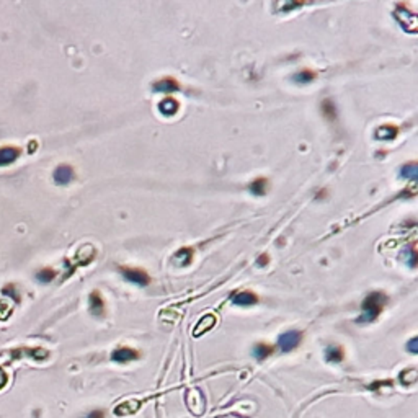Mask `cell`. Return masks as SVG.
Wrapping results in <instances>:
<instances>
[{"mask_svg": "<svg viewBox=\"0 0 418 418\" xmlns=\"http://www.w3.org/2000/svg\"><path fill=\"white\" fill-rule=\"evenodd\" d=\"M72 178H74V172H72L69 165H61L54 172V182L57 185H67V183L72 182Z\"/></svg>", "mask_w": 418, "mask_h": 418, "instance_id": "5b68a950", "label": "cell"}, {"mask_svg": "<svg viewBox=\"0 0 418 418\" xmlns=\"http://www.w3.org/2000/svg\"><path fill=\"white\" fill-rule=\"evenodd\" d=\"M267 260H268L267 255H263V257H260V258H258V265H262V267H263V265H267Z\"/></svg>", "mask_w": 418, "mask_h": 418, "instance_id": "484cf974", "label": "cell"}, {"mask_svg": "<svg viewBox=\"0 0 418 418\" xmlns=\"http://www.w3.org/2000/svg\"><path fill=\"white\" fill-rule=\"evenodd\" d=\"M54 275H56V273H54L51 268H44L38 273V275H36V280H38L39 283L48 284V283H51L54 280Z\"/></svg>", "mask_w": 418, "mask_h": 418, "instance_id": "ffe728a7", "label": "cell"}, {"mask_svg": "<svg viewBox=\"0 0 418 418\" xmlns=\"http://www.w3.org/2000/svg\"><path fill=\"white\" fill-rule=\"evenodd\" d=\"M399 134V129L395 128L392 124H385V126H381V128L376 129L374 133V137L377 141H392V139L397 137Z\"/></svg>", "mask_w": 418, "mask_h": 418, "instance_id": "8992f818", "label": "cell"}, {"mask_svg": "<svg viewBox=\"0 0 418 418\" xmlns=\"http://www.w3.org/2000/svg\"><path fill=\"white\" fill-rule=\"evenodd\" d=\"M322 110H323V113H325V116L329 119H335V108H334V105H332V101H323V105H322Z\"/></svg>", "mask_w": 418, "mask_h": 418, "instance_id": "7402d4cb", "label": "cell"}, {"mask_svg": "<svg viewBox=\"0 0 418 418\" xmlns=\"http://www.w3.org/2000/svg\"><path fill=\"white\" fill-rule=\"evenodd\" d=\"M7 381H8V377H7V374H5V371H3L2 368H0V389L5 387Z\"/></svg>", "mask_w": 418, "mask_h": 418, "instance_id": "cb8c5ba5", "label": "cell"}, {"mask_svg": "<svg viewBox=\"0 0 418 418\" xmlns=\"http://www.w3.org/2000/svg\"><path fill=\"white\" fill-rule=\"evenodd\" d=\"M214 323H216V317L214 316H206V317H203V320H201L200 323H198L196 325V329H195V335L198 336V335H201L203 334V332H208L211 327H214Z\"/></svg>", "mask_w": 418, "mask_h": 418, "instance_id": "9a60e30c", "label": "cell"}, {"mask_svg": "<svg viewBox=\"0 0 418 418\" xmlns=\"http://www.w3.org/2000/svg\"><path fill=\"white\" fill-rule=\"evenodd\" d=\"M139 354L136 350H131V348H118L111 353V359L115 363H119V365H124V363H129L133 359H137Z\"/></svg>", "mask_w": 418, "mask_h": 418, "instance_id": "277c9868", "label": "cell"}, {"mask_svg": "<svg viewBox=\"0 0 418 418\" xmlns=\"http://www.w3.org/2000/svg\"><path fill=\"white\" fill-rule=\"evenodd\" d=\"M267 188H268V183L265 178H258L255 182H251L250 185V191L253 193L255 196H263L267 193Z\"/></svg>", "mask_w": 418, "mask_h": 418, "instance_id": "2e32d148", "label": "cell"}, {"mask_svg": "<svg viewBox=\"0 0 418 418\" xmlns=\"http://www.w3.org/2000/svg\"><path fill=\"white\" fill-rule=\"evenodd\" d=\"M407 350L413 354H418V336H415V338H412L410 341H408Z\"/></svg>", "mask_w": 418, "mask_h": 418, "instance_id": "603a6c76", "label": "cell"}, {"mask_svg": "<svg viewBox=\"0 0 418 418\" xmlns=\"http://www.w3.org/2000/svg\"><path fill=\"white\" fill-rule=\"evenodd\" d=\"M121 275L124 276V280L131 281L134 283V284L137 286H147L149 284V276H147L146 271H142V269H137V268H121L119 269Z\"/></svg>", "mask_w": 418, "mask_h": 418, "instance_id": "7a4b0ae2", "label": "cell"}, {"mask_svg": "<svg viewBox=\"0 0 418 418\" xmlns=\"http://www.w3.org/2000/svg\"><path fill=\"white\" fill-rule=\"evenodd\" d=\"M293 79H294V82H298V84H307L316 79V74L311 70H302V72H299V74H296Z\"/></svg>", "mask_w": 418, "mask_h": 418, "instance_id": "d6986e66", "label": "cell"}, {"mask_svg": "<svg viewBox=\"0 0 418 418\" xmlns=\"http://www.w3.org/2000/svg\"><path fill=\"white\" fill-rule=\"evenodd\" d=\"M401 177L408 180V182L418 183V162H412V164H405L401 168Z\"/></svg>", "mask_w": 418, "mask_h": 418, "instance_id": "30bf717a", "label": "cell"}, {"mask_svg": "<svg viewBox=\"0 0 418 418\" xmlns=\"http://www.w3.org/2000/svg\"><path fill=\"white\" fill-rule=\"evenodd\" d=\"M175 260H178L182 265H188L191 262V250L190 249H183L180 250L177 255H175Z\"/></svg>", "mask_w": 418, "mask_h": 418, "instance_id": "44dd1931", "label": "cell"}, {"mask_svg": "<svg viewBox=\"0 0 418 418\" xmlns=\"http://www.w3.org/2000/svg\"><path fill=\"white\" fill-rule=\"evenodd\" d=\"M387 302V298L383 293H372L363 302V314L358 317V323H369L376 320L377 316L383 312L384 305Z\"/></svg>", "mask_w": 418, "mask_h": 418, "instance_id": "6da1fadb", "label": "cell"}, {"mask_svg": "<svg viewBox=\"0 0 418 418\" xmlns=\"http://www.w3.org/2000/svg\"><path fill=\"white\" fill-rule=\"evenodd\" d=\"M345 358V353L343 350H341L340 347H336V345H334V347H329L325 350V359L329 363H341Z\"/></svg>", "mask_w": 418, "mask_h": 418, "instance_id": "5bb4252c", "label": "cell"}, {"mask_svg": "<svg viewBox=\"0 0 418 418\" xmlns=\"http://www.w3.org/2000/svg\"><path fill=\"white\" fill-rule=\"evenodd\" d=\"M159 111L164 116H173L178 111V101H175L173 98H165L159 103Z\"/></svg>", "mask_w": 418, "mask_h": 418, "instance_id": "8fae6325", "label": "cell"}, {"mask_svg": "<svg viewBox=\"0 0 418 418\" xmlns=\"http://www.w3.org/2000/svg\"><path fill=\"white\" fill-rule=\"evenodd\" d=\"M152 88L159 93H173L178 90V84L175 82L173 79H162L159 82H155L152 85Z\"/></svg>", "mask_w": 418, "mask_h": 418, "instance_id": "ba28073f", "label": "cell"}, {"mask_svg": "<svg viewBox=\"0 0 418 418\" xmlns=\"http://www.w3.org/2000/svg\"><path fill=\"white\" fill-rule=\"evenodd\" d=\"M299 343H301V334L296 330L284 332V334L280 335V338H278V345H280L281 351H284V353L294 350Z\"/></svg>", "mask_w": 418, "mask_h": 418, "instance_id": "3957f363", "label": "cell"}, {"mask_svg": "<svg viewBox=\"0 0 418 418\" xmlns=\"http://www.w3.org/2000/svg\"><path fill=\"white\" fill-rule=\"evenodd\" d=\"M18 155H20V150L13 149V147H2L0 149V167H5V165L13 164Z\"/></svg>", "mask_w": 418, "mask_h": 418, "instance_id": "52a82bcc", "label": "cell"}, {"mask_svg": "<svg viewBox=\"0 0 418 418\" xmlns=\"http://www.w3.org/2000/svg\"><path fill=\"white\" fill-rule=\"evenodd\" d=\"M87 418H105V412H103V410H93V412L88 413Z\"/></svg>", "mask_w": 418, "mask_h": 418, "instance_id": "d4e9b609", "label": "cell"}, {"mask_svg": "<svg viewBox=\"0 0 418 418\" xmlns=\"http://www.w3.org/2000/svg\"><path fill=\"white\" fill-rule=\"evenodd\" d=\"M232 302L235 305H253L258 302V299H257V296L253 293H250V291H242V293L234 296Z\"/></svg>", "mask_w": 418, "mask_h": 418, "instance_id": "9c48e42d", "label": "cell"}, {"mask_svg": "<svg viewBox=\"0 0 418 418\" xmlns=\"http://www.w3.org/2000/svg\"><path fill=\"white\" fill-rule=\"evenodd\" d=\"M90 311L95 316H103V312H105V302H103L101 296L98 293H93L90 296Z\"/></svg>", "mask_w": 418, "mask_h": 418, "instance_id": "7c38bea8", "label": "cell"}, {"mask_svg": "<svg viewBox=\"0 0 418 418\" xmlns=\"http://www.w3.org/2000/svg\"><path fill=\"white\" fill-rule=\"evenodd\" d=\"M139 408V402H123L115 408L116 417H128Z\"/></svg>", "mask_w": 418, "mask_h": 418, "instance_id": "4fadbf2b", "label": "cell"}, {"mask_svg": "<svg viewBox=\"0 0 418 418\" xmlns=\"http://www.w3.org/2000/svg\"><path fill=\"white\" fill-rule=\"evenodd\" d=\"M269 354H271V347H268L267 343H257L253 347V356L260 359V361H263V359L268 358Z\"/></svg>", "mask_w": 418, "mask_h": 418, "instance_id": "e0dca14e", "label": "cell"}, {"mask_svg": "<svg viewBox=\"0 0 418 418\" xmlns=\"http://www.w3.org/2000/svg\"><path fill=\"white\" fill-rule=\"evenodd\" d=\"M402 260L405 262L408 267H415V265H418V253L413 249H407L402 251Z\"/></svg>", "mask_w": 418, "mask_h": 418, "instance_id": "ac0fdd59", "label": "cell"}]
</instances>
